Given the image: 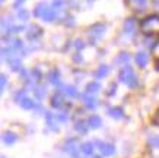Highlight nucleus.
I'll return each mask as SVG.
<instances>
[{
  "label": "nucleus",
  "mask_w": 159,
  "mask_h": 158,
  "mask_svg": "<svg viewBox=\"0 0 159 158\" xmlns=\"http://www.w3.org/2000/svg\"><path fill=\"white\" fill-rule=\"evenodd\" d=\"M51 105L53 107H56V108H58V107H61L63 105V98L60 94H54L53 98H51Z\"/></svg>",
  "instance_id": "obj_23"
},
{
  "label": "nucleus",
  "mask_w": 159,
  "mask_h": 158,
  "mask_svg": "<svg viewBox=\"0 0 159 158\" xmlns=\"http://www.w3.org/2000/svg\"><path fill=\"white\" fill-rule=\"evenodd\" d=\"M18 104L20 105V107H22V108H25V110H32V108H35V103L32 100H31V98H29L28 95L25 97V98H22V100L19 101V103H18Z\"/></svg>",
  "instance_id": "obj_13"
},
{
  "label": "nucleus",
  "mask_w": 159,
  "mask_h": 158,
  "mask_svg": "<svg viewBox=\"0 0 159 158\" xmlns=\"http://www.w3.org/2000/svg\"><path fill=\"white\" fill-rule=\"evenodd\" d=\"M93 146H97V148L101 151L102 155H105V157H110V155H112V154L116 152L114 145L105 144V142H101V141H95V142H93Z\"/></svg>",
  "instance_id": "obj_5"
},
{
  "label": "nucleus",
  "mask_w": 159,
  "mask_h": 158,
  "mask_svg": "<svg viewBox=\"0 0 159 158\" xmlns=\"http://www.w3.org/2000/svg\"><path fill=\"white\" fill-rule=\"evenodd\" d=\"M2 2H5V0H2Z\"/></svg>",
  "instance_id": "obj_35"
},
{
  "label": "nucleus",
  "mask_w": 159,
  "mask_h": 158,
  "mask_svg": "<svg viewBox=\"0 0 159 158\" xmlns=\"http://www.w3.org/2000/svg\"><path fill=\"white\" fill-rule=\"evenodd\" d=\"M129 60H130V54H129V53H125V51H123V53H120V54L117 56L116 63L117 65H124V63H127Z\"/></svg>",
  "instance_id": "obj_20"
},
{
  "label": "nucleus",
  "mask_w": 159,
  "mask_h": 158,
  "mask_svg": "<svg viewBox=\"0 0 159 158\" xmlns=\"http://www.w3.org/2000/svg\"><path fill=\"white\" fill-rule=\"evenodd\" d=\"M149 145H152L153 148H159V136H156V135L149 136Z\"/></svg>",
  "instance_id": "obj_26"
},
{
  "label": "nucleus",
  "mask_w": 159,
  "mask_h": 158,
  "mask_svg": "<svg viewBox=\"0 0 159 158\" xmlns=\"http://www.w3.org/2000/svg\"><path fill=\"white\" fill-rule=\"evenodd\" d=\"M3 47L9 48V50H20L24 47V44L19 38H15V37H7V38H3Z\"/></svg>",
  "instance_id": "obj_6"
},
{
  "label": "nucleus",
  "mask_w": 159,
  "mask_h": 158,
  "mask_svg": "<svg viewBox=\"0 0 159 158\" xmlns=\"http://www.w3.org/2000/svg\"><path fill=\"white\" fill-rule=\"evenodd\" d=\"M6 88V75H2L0 76V91H5Z\"/></svg>",
  "instance_id": "obj_31"
},
{
  "label": "nucleus",
  "mask_w": 159,
  "mask_h": 158,
  "mask_svg": "<svg viewBox=\"0 0 159 158\" xmlns=\"http://www.w3.org/2000/svg\"><path fill=\"white\" fill-rule=\"evenodd\" d=\"M16 135L13 133V132H9V130H7V132H3V135H2V141H3V142H5L6 145H12V144H15V142H16Z\"/></svg>",
  "instance_id": "obj_12"
},
{
  "label": "nucleus",
  "mask_w": 159,
  "mask_h": 158,
  "mask_svg": "<svg viewBox=\"0 0 159 158\" xmlns=\"http://www.w3.org/2000/svg\"><path fill=\"white\" fill-rule=\"evenodd\" d=\"M146 3H148V0H129V5L136 10H142L146 6Z\"/></svg>",
  "instance_id": "obj_17"
},
{
  "label": "nucleus",
  "mask_w": 159,
  "mask_h": 158,
  "mask_svg": "<svg viewBox=\"0 0 159 158\" xmlns=\"http://www.w3.org/2000/svg\"><path fill=\"white\" fill-rule=\"evenodd\" d=\"M80 149H82V152L85 154H92L93 152V144H91V142H85V144L80 145Z\"/></svg>",
  "instance_id": "obj_24"
},
{
  "label": "nucleus",
  "mask_w": 159,
  "mask_h": 158,
  "mask_svg": "<svg viewBox=\"0 0 159 158\" xmlns=\"http://www.w3.org/2000/svg\"><path fill=\"white\" fill-rule=\"evenodd\" d=\"M64 94H66L67 97H70V98H75V97L79 95V92H77V89L75 88V86H72V85L64 86Z\"/></svg>",
  "instance_id": "obj_21"
},
{
  "label": "nucleus",
  "mask_w": 159,
  "mask_h": 158,
  "mask_svg": "<svg viewBox=\"0 0 159 158\" xmlns=\"http://www.w3.org/2000/svg\"><path fill=\"white\" fill-rule=\"evenodd\" d=\"M153 125L155 126H159V110L155 113V117H153Z\"/></svg>",
  "instance_id": "obj_33"
},
{
  "label": "nucleus",
  "mask_w": 159,
  "mask_h": 158,
  "mask_svg": "<svg viewBox=\"0 0 159 158\" xmlns=\"http://www.w3.org/2000/svg\"><path fill=\"white\" fill-rule=\"evenodd\" d=\"M123 28H124V32L127 34H133L136 29V22L134 19H131V18H129V19L124 21V25H123Z\"/></svg>",
  "instance_id": "obj_15"
},
{
  "label": "nucleus",
  "mask_w": 159,
  "mask_h": 158,
  "mask_svg": "<svg viewBox=\"0 0 159 158\" xmlns=\"http://www.w3.org/2000/svg\"><path fill=\"white\" fill-rule=\"evenodd\" d=\"M19 18H24V19H28V12L25 9H19Z\"/></svg>",
  "instance_id": "obj_32"
},
{
  "label": "nucleus",
  "mask_w": 159,
  "mask_h": 158,
  "mask_svg": "<svg viewBox=\"0 0 159 158\" xmlns=\"http://www.w3.org/2000/svg\"><path fill=\"white\" fill-rule=\"evenodd\" d=\"M44 21H47V22H51V21H54V18H56V10H54V7H50V6H47V9L44 10L43 16H41Z\"/></svg>",
  "instance_id": "obj_14"
},
{
  "label": "nucleus",
  "mask_w": 159,
  "mask_h": 158,
  "mask_svg": "<svg viewBox=\"0 0 159 158\" xmlns=\"http://www.w3.org/2000/svg\"><path fill=\"white\" fill-rule=\"evenodd\" d=\"M134 60L140 67H145L148 65V62H149V57H148V54L145 51H137L134 56Z\"/></svg>",
  "instance_id": "obj_9"
},
{
  "label": "nucleus",
  "mask_w": 159,
  "mask_h": 158,
  "mask_svg": "<svg viewBox=\"0 0 159 158\" xmlns=\"http://www.w3.org/2000/svg\"><path fill=\"white\" fill-rule=\"evenodd\" d=\"M140 31L146 35H159V15L146 16L140 22Z\"/></svg>",
  "instance_id": "obj_1"
},
{
  "label": "nucleus",
  "mask_w": 159,
  "mask_h": 158,
  "mask_svg": "<svg viewBox=\"0 0 159 158\" xmlns=\"http://www.w3.org/2000/svg\"><path fill=\"white\" fill-rule=\"evenodd\" d=\"M47 9V3H44V2H41V3H38V5L35 6V9H34V15L35 16H43L44 13V10Z\"/></svg>",
  "instance_id": "obj_22"
},
{
  "label": "nucleus",
  "mask_w": 159,
  "mask_h": 158,
  "mask_svg": "<svg viewBox=\"0 0 159 158\" xmlns=\"http://www.w3.org/2000/svg\"><path fill=\"white\" fill-rule=\"evenodd\" d=\"M152 54H153L155 59H158V60H159V41L155 44L153 47H152Z\"/></svg>",
  "instance_id": "obj_28"
},
{
  "label": "nucleus",
  "mask_w": 159,
  "mask_h": 158,
  "mask_svg": "<svg viewBox=\"0 0 159 158\" xmlns=\"http://www.w3.org/2000/svg\"><path fill=\"white\" fill-rule=\"evenodd\" d=\"M82 101H83V104L86 105L88 108H91V110L98 107V100L93 95H91V94H86V92L82 94Z\"/></svg>",
  "instance_id": "obj_7"
},
{
  "label": "nucleus",
  "mask_w": 159,
  "mask_h": 158,
  "mask_svg": "<svg viewBox=\"0 0 159 158\" xmlns=\"http://www.w3.org/2000/svg\"><path fill=\"white\" fill-rule=\"evenodd\" d=\"M63 149L66 151L67 154H70V155H73V157H76L77 154H79V151H82L80 149V145L77 144L76 139H67L66 142H64V145H63Z\"/></svg>",
  "instance_id": "obj_4"
},
{
  "label": "nucleus",
  "mask_w": 159,
  "mask_h": 158,
  "mask_svg": "<svg viewBox=\"0 0 159 158\" xmlns=\"http://www.w3.org/2000/svg\"><path fill=\"white\" fill-rule=\"evenodd\" d=\"M2 158H5V157H2Z\"/></svg>",
  "instance_id": "obj_36"
},
{
  "label": "nucleus",
  "mask_w": 159,
  "mask_h": 158,
  "mask_svg": "<svg viewBox=\"0 0 159 158\" xmlns=\"http://www.w3.org/2000/svg\"><path fill=\"white\" fill-rule=\"evenodd\" d=\"M34 94H35V97H37V98H43V97H44V88H35Z\"/></svg>",
  "instance_id": "obj_30"
},
{
  "label": "nucleus",
  "mask_w": 159,
  "mask_h": 158,
  "mask_svg": "<svg viewBox=\"0 0 159 158\" xmlns=\"http://www.w3.org/2000/svg\"><path fill=\"white\" fill-rule=\"evenodd\" d=\"M56 117H57L58 123H64L67 120V114L66 113H58V114H56Z\"/></svg>",
  "instance_id": "obj_29"
},
{
  "label": "nucleus",
  "mask_w": 159,
  "mask_h": 158,
  "mask_svg": "<svg viewBox=\"0 0 159 158\" xmlns=\"http://www.w3.org/2000/svg\"><path fill=\"white\" fill-rule=\"evenodd\" d=\"M99 89H101V85H99L98 82H89L86 85V94H91V95L98 94Z\"/></svg>",
  "instance_id": "obj_16"
},
{
  "label": "nucleus",
  "mask_w": 159,
  "mask_h": 158,
  "mask_svg": "<svg viewBox=\"0 0 159 158\" xmlns=\"http://www.w3.org/2000/svg\"><path fill=\"white\" fill-rule=\"evenodd\" d=\"M118 79H120V82H123L124 85L129 86V88H134V86L137 85V78H136V75H134V70H133L129 65L124 66L120 70Z\"/></svg>",
  "instance_id": "obj_2"
},
{
  "label": "nucleus",
  "mask_w": 159,
  "mask_h": 158,
  "mask_svg": "<svg viewBox=\"0 0 159 158\" xmlns=\"http://www.w3.org/2000/svg\"><path fill=\"white\" fill-rule=\"evenodd\" d=\"M88 126L89 127H92V129H98V127H101L102 126V120L99 116L97 114H93L89 117V120H88Z\"/></svg>",
  "instance_id": "obj_11"
},
{
  "label": "nucleus",
  "mask_w": 159,
  "mask_h": 158,
  "mask_svg": "<svg viewBox=\"0 0 159 158\" xmlns=\"http://www.w3.org/2000/svg\"><path fill=\"white\" fill-rule=\"evenodd\" d=\"M48 81H50V84H53V85H60V84H61L60 72H58L57 69H53V70L48 72Z\"/></svg>",
  "instance_id": "obj_10"
},
{
  "label": "nucleus",
  "mask_w": 159,
  "mask_h": 158,
  "mask_svg": "<svg viewBox=\"0 0 159 158\" xmlns=\"http://www.w3.org/2000/svg\"><path fill=\"white\" fill-rule=\"evenodd\" d=\"M75 129H76L79 133H86L88 132V127L83 122H76V123H75Z\"/></svg>",
  "instance_id": "obj_25"
},
{
  "label": "nucleus",
  "mask_w": 159,
  "mask_h": 158,
  "mask_svg": "<svg viewBox=\"0 0 159 158\" xmlns=\"http://www.w3.org/2000/svg\"><path fill=\"white\" fill-rule=\"evenodd\" d=\"M75 47L76 48H83L85 47V44H83V41H80V40H76V41H75Z\"/></svg>",
  "instance_id": "obj_34"
},
{
  "label": "nucleus",
  "mask_w": 159,
  "mask_h": 158,
  "mask_svg": "<svg viewBox=\"0 0 159 158\" xmlns=\"http://www.w3.org/2000/svg\"><path fill=\"white\" fill-rule=\"evenodd\" d=\"M105 31H107L105 24H95L88 29V37H89V40H91L92 43H95V41L101 40L105 35Z\"/></svg>",
  "instance_id": "obj_3"
},
{
  "label": "nucleus",
  "mask_w": 159,
  "mask_h": 158,
  "mask_svg": "<svg viewBox=\"0 0 159 158\" xmlns=\"http://www.w3.org/2000/svg\"><path fill=\"white\" fill-rule=\"evenodd\" d=\"M108 113H110L111 117L114 119H123L124 117V113L121 108H117V107H112V108H108Z\"/></svg>",
  "instance_id": "obj_19"
},
{
  "label": "nucleus",
  "mask_w": 159,
  "mask_h": 158,
  "mask_svg": "<svg viewBox=\"0 0 159 158\" xmlns=\"http://www.w3.org/2000/svg\"><path fill=\"white\" fill-rule=\"evenodd\" d=\"M107 73H108V66H107V65H101V66L95 70V78H97V79H102V78L107 76Z\"/></svg>",
  "instance_id": "obj_18"
},
{
  "label": "nucleus",
  "mask_w": 159,
  "mask_h": 158,
  "mask_svg": "<svg viewBox=\"0 0 159 158\" xmlns=\"http://www.w3.org/2000/svg\"><path fill=\"white\" fill-rule=\"evenodd\" d=\"M45 123H47V126H48L50 130H57L58 129V126H57L58 120L53 113H48V111L45 113Z\"/></svg>",
  "instance_id": "obj_8"
},
{
  "label": "nucleus",
  "mask_w": 159,
  "mask_h": 158,
  "mask_svg": "<svg viewBox=\"0 0 159 158\" xmlns=\"http://www.w3.org/2000/svg\"><path fill=\"white\" fill-rule=\"evenodd\" d=\"M25 97H26V91H25V89L18 91L16 94H15V101H16V103H19V101L22 100V98H25Z\"/></svg>",
  "instance_id": "obj_27"
}]
</instances>
